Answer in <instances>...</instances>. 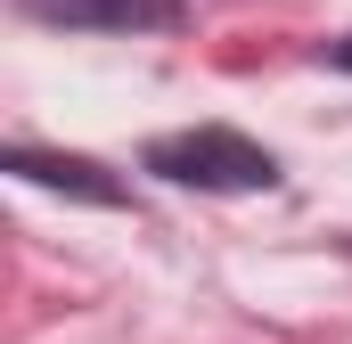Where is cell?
I'll list each match as a JSON object with an SVG mask.
<instances>
[{
	"mask_svg": "<svg viewBox=\"0 0 352 344\" xmlns=\"http://www.w3.org/2000/svg\"><path fill=\"white\" fill-rule=\"evenodd\" d=\"M148 172H164V180H180V189H221V197H238V189H270V180H278L270 148H254L246 131H221V123L156 140V148H148Z\"/></svg>",
	"mask_w": 352,
	"mask_h": 344,
	"instance_id": "1",
	"label": "cell"
},
{
	"mask_svg": "<svg viewBox=\"0 0 352 344\" xmlns=\"http://www.w3.org/2000/svg\"><path fill=\"white\" fill-rule=\"evenodd\" d=\"M25 17L66 33H164L180 25V0H25Z\"/></svg>",
	"mask_w": 352,
	"mask_h": 344,
	"instance_id": "2",
	"label": "cell"
},
{
	"mask_svg": "<svg viewBox=\"0 0 352 344\" xmlns=\"http://www.w3.org/2000/svg\"><path fill=\"white\" fill-rule=\"evenodd\" d=\"M8 172H16V180H33V189H66V197H82V205H123V180H107L90 156H41V148H8Z\"/></svg>",
	"mask_w": 352,
	"mask_h": 344,
	"instance_id": "3",
	"label": "cell"
},
{
	"mask_svg": "<svg viewBox=\"0 0 352 344\" xmlns=\"http://www.w3.org/2000/svg\"><path fill=\"white\" fill-rule=\"evenodd\" d=\"M328 58H336V66H352V41H344V50H328Z\"/></svg>",
	"mask_w": 352,
	"mask_h": 344,
	"instance_id": "4",
	"label": "cell"
}]
</instances>
